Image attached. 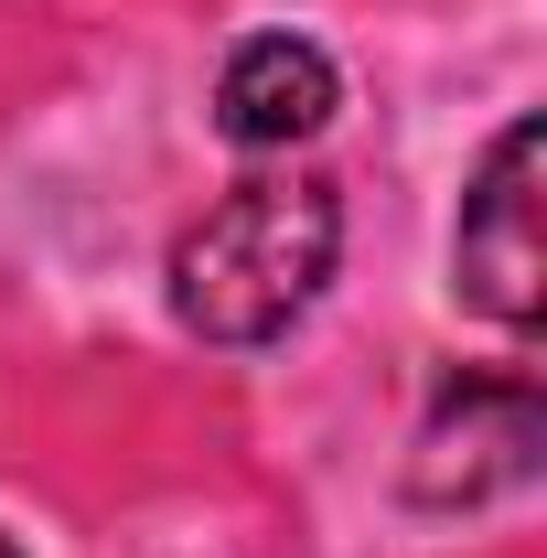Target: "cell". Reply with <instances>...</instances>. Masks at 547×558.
<instances>
[{
	"label": "cell",
	"mask_w": 547,
	"mask_h": 558,
	"mask_svg": "<svg viewBox=\"0 0 547 558\" xmlns=\"http://www.w3.org/2000/svg\"><path fill=\"white\" fill-rule=\"evenodd\" d=\"M343 247V205L323 172H258L226 205H205V226H183L172 247V312L205 344H269L290 333Z\"/></svg>",
	"instance_id": "cell-1"
},
{
	"label": "cell",
	"mask_w": 547,
	"mask_h": 558,
	"mask_svg": "<svg viewBox=\"0 0 547 558\" xmlns=\"http://www.w3.org/2000/svg\"><path fill=\"white\" fill-rule=\"evenodd\" d=\"M537 119H515V130L483 150V172H473V194H462V236H451V279H462V301L473 312H494L505 333H537Z\"/></svg>",
	"instance_id": "cell-2"
},
{
	"label": "cell",
	"mask_w": 547,
	"mask_h": 558,
	"mask_svg": "<svg viewBox=\"0 0 547 558\" xmlns=\"http://www.w3.org/2000/svg\"><path fill=\"white\" fill-rule=\"evenodd\" d=\"M537 376H451L440 387V409L418 429V473L409 494L418 505H494V494H515L537 473Z\"/></svg>",
	"instance_id": "cell-3"
},
{
	"label": "cell",
	"mask_w": 547,
	"mask_h": 558,
	"mask_svg": "<svg viewBox=\"0 0 547 558\" xmlns=\"http://www.w3.org/2000/svg\"><path fill=\"white\" fill-rule=\"evenodd\" d=\"M343 75L323 44H301V33H258V44H236L226 75H215V119L226 140H247V150H290V140H312L333 119Z\"/></svg>",
	"instance_id": "cell-4"
},
{
	"label": "cell",
	"mask_w": 547,
	"mask_h": 558,
	"mask_svg": "<svg viewBox=\"0 0 547 558\" xmlns=\"http://www.w3.org/2000/svg\"><path fill=\"white\" fill-rule=\"evenodd\" d=\"M0 558H22V548H11V537H0Z\"/></svg>",
	"instance_id": "cell-5"
}]
</instances>
